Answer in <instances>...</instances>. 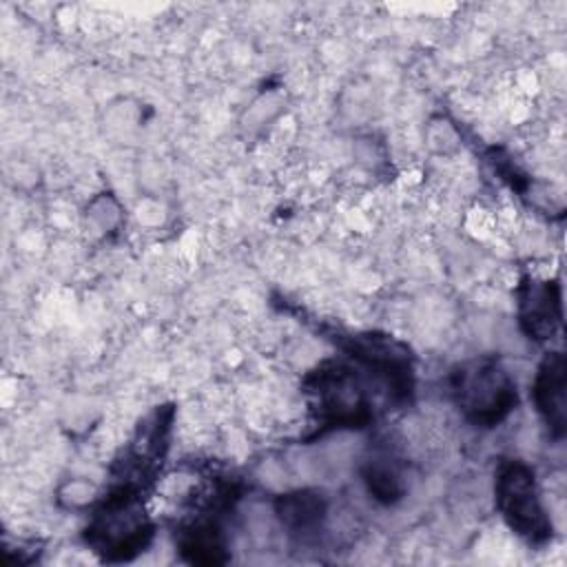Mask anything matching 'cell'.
<instances>
[{
	"label": "cell",
	"instance_id": "cell-1",
	"mask_svg": "<svg viewBox=\"0 0 567 567\" xmlns=\"http://www.w3.org/2000/svg\"><path fill=\"white\" fill-rule=\"evenodd\" d=\"M452 396L463 416L481 427L501 423L516 405V385L494 359H474L458 365L452 377Z\"/></svg>",
	"mask_w": 567,
	"mask_h": 567
},
{
	"label": "cell",
	"instance_id": "cell-2",
	"mask_svg": "<svg viewBox=\"0 0 567 567\" xmlns=\"http://www.w3.org/2000/svg\"><path fill=\"white\" fill-rule=\"evenodd\" d=\"M496 505L512 532L529 543H543L551 536V523L540 503L534 472L512 461L498 470L496 476Z\"/></svg>",
	"mask_w": 567,
	"mask_h": 567
},
{
	"label": "cell",
	"instance_id": "cell-3",
	"mask_svg": "<svg viewBox=\"0 0 567 567\" xmlns=\"http://www.w3.org/2000/svg\"><path fill=\"white\" fill-rule=\"evenodd\" d=\"M86 532V538L95 551L117 560L131 558L135 551L146 547L151 538V525L137 507V498L133 496L131 487H122L117 494H113L95 514Z\"/></svg>",
	"mask_w": 567,
	"mask_h": 567
},
{
	"label": "cell",
	"instance_id": "cell-4",
	"mask_svg": "<svg viewBox=\"0 0 567 567\" xmlns=\"http://www.w3.org/2000/svg\"><path fill=\"white\" fill-rule=\"evenodd\" d=\"M319 419L334 427H359L370 419L365 390L361 388L354 370L332 363L319 368L310 381V390Z\"/></svg>",
	"mask_w": 567,
	"mask_h": 567
},
{
	"label": "cell",
	"instance_id": "cell-5",
	"mask_svg": "<svg viewBox=\"0 0 567 567\" xmlns=\"http://www.w3.org/2000/svg\"><path fill=\"white\" fill-rule=\"evenodd\" d=\"M518 308H520V323L525 332L536 341L551 339L560 328V321H563L560 290L554 281L527 279L520 286Z\"/></svg>",
	"mask_w": 567,
	"mask_h": 567
},
{
	"label": "cell",
	"instance_id": "cell-6",
	"mask_svg": "<svg viewBox=\"0 0 567 567\" xmlns=\"http://www.w3.org/2000/svg\"><path fill=\"white\" fill-rule=\"evenodd\" d=\"M565 357L549 352L534 377V401L549 432L558 439L565 432L567 408H565Z\"/></svg>",
	"mask_w": 567,
	"mask_h": 567
},
{
	"label": "cell",
	"instance_id": "cell-7",
	"mask_svg": "<svg viewBox=\"0 0 567 567\" xmlns=\"http://www.w3.org/2000/svg\"><path fill=\"white\" fill-rule=\"evenodd\" d=\"M277 514L281 523L292 532H312L326 516V501L317 492H292L277 501Z\"/></svg>",
	"mask_w": 567,
	"mask_h": 567
},
{
	"label": "cell",
	"instance_id": "cell-8",
	"mask_svg": "<svg viewBox=\"0 0 567 567\" xmlns=\"http://www.w3.org/2000/svg\"><path fill=\"white\" fill-rule=\"evenodd\" d=\"M182 551L190 554V558L197 563L221 560L219 554L224 551V540L219 529L213 523H199L186 529L182 536Z\"/></svg>",
	"mask_w": 567,
	"mask_h": 567
},
{
	"label": "cell",
	"instance_id": "cell-9",
	"mask_svg": "<svg viewBox=\"0 0 567 567\" xmlns=\"http://www.w3.org/2000/svg\"><path fill=\"white\" fill-rule=\"evenodd\" d=\"M363 481L368 485V492L383 501V503H394L396 498H401L403 494V483H401V476L399 472L388 465V463H381V461H374L365 467L363 472Z\"/></svg>",
	"mask_w": 567,
	"mask_h": 567
}]
</instances>
